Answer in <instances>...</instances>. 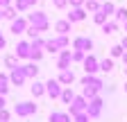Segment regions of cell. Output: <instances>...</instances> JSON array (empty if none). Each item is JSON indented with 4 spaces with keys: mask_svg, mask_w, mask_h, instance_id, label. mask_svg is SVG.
Here are the masks:
<instances>
[{
    "mask_svg": "<svg viewBox=\"0 0 127 122\" xmlns=\"http://www.w3.org/2000/svg\"><path fill=\"white\" fill-rule=\"evenodd\" d=\"M27 25L36 27L39 32H45V29L50 27V23H48V16H45V11H32V14H27Z\"/></svg>",
    "mask_w": 127,
    "mask_h": 122,
    "instance_id": "6da1fadb",
    "label": "cell"
},
{
    "mask_svg": "<svg viewBox=\"0 0 127 122\" xmlns=\"http://www.w3.org/2000/svg\"><path fill=\"white\" fill-rule=\"evenodd\" d=\"M68 45V36L66 34H57V36H52L50 41H45L43 43V48H45V52H59V50H64Z\"/></svg>",
    "mask_w": 127,
    "mask_h": 122,
    "instance_id": "7a4b0ae2",
    "label": "cell"
},
{
    "mask_svg": "<svg viewBox=\"0 0 127 122\" xmlns=\"http://www.w3.org/2000/svg\"><path fill=\"white\" fill-rule=\"evenodd\" d=\"M39 111V106L34 104V102H18L14 106V113L16 115H21V118H27V115H34Z\"/></svg>",
    "mask_w": 127,
    "mask_h": 122,
    "instance_id": "3957f363",
    "label": "cell"
},
{
    "mask_svg": "<svg viewBox=\"0 0 127 122\" xmlns=\"http://www.w3.org/2000/svg\"><path fill=\"white\" fill-rule=\"evenodd\" d=\"M86 104H89V100L86 97H82V95H75L73 97V102H70V115H79V113H86Z\"/></svg>",
    "mask_w": 127,
    "mask_h": 122,
    "instance_id": "277c9868",
    "label": "cell"
},
{
    "mask_svg": "<svg viewBox=\"0 0 127 122\" xmlns=\"http://www.w3.org/2000/svg\"><path fill=\"white\" fill-rule=\"evenodd\" d=\"M7 77H9V84H14L16 88H18V86H23V84H25V79H27V77H25V72H23V66L11 68Z\"/></svg>",
    "mask_w": 127,
    "mask_h": 122,
    "instance_id": "5b68a950",
    "label": "cell"
},
{
    "mask_svg": "<svg viewBox=\"0 0 127 122\" xmlns=\"http://www.w3.org/2000/svg\"><path fill=\"white\" fill-rule=\"evenodd\" d=\"M102 104H104V102H102L98 95H95L93 100H89V104H86V115H89V118H98V115L102 113Z\"/></svg>",
    "mask_w": 127,
    "mask_h": 122,
    "instance_id": "8992f818",
    "label": "cell"
},
{
    "mask_svg": "<svg viewBox=\"0 0 127 122\" xmlns=\"http://www.w3.org/2000/svg\"><path fill=\"white\" fill-rule=\"evenodd\" d=\"M73 50H79V52H91L93 50V41L89 39V36H77L75 41H73Z\"/></svg>",
    "mask_w": 127,
    "mask_h": 122,
    "instance_id": "52a82bcc",
    "label": "cell"
},
{
    "mask_svg": "<svg viewBox=\"0 0 127 122\" xmlns=\"http://www.w3.org/2000/svg\"><path fill=\"white\" fill-rule=\"evenodd\" d=\"M25 29H27V18H23V16H16V18L11 20V27H9V32H11L14 36H18V34H25Z\"/></svg>",
    "mask_w": 127,
    "mask_h": 122,
    "instance_id": "ba28073f",
    "label": "cell"
},
{
    "mask_svg": "<svg viewBox=\"0 0 127 122\" xmlns=\"http://www.w3.org/2000/svg\"><path fill=\"white\" fill-rule=\"evenodd\" d=\"M43 86H45V95H48V97H52V100H59V93H61V84H59L57 79H48Z\"/></svg>",
    "mask_w": 127,
    "mask_h": 122,
    "instance_id": "9c48e42d",
    "label": "cell"
},
{
    "mask_svg": "<svg viewBox=\"0 0 127 122\" xmlns=\"http://www.w3.org/2000/svg\"><path fill=\"white\" fill-rule=\"evenodd\" d=\"M82 63H84V72L86 75H95L98 72V59H95L93 54H84Z\"/></svg>",
    "mask_w": 127,
    "mask_h": 122,
    "instance_id": "30bf717a",
    "label": "cell"
},
{
    "mask_svg": "<svg viewBox=\"0 0 127 122\" xmlns=\"http://www.w3.org/2000/svg\"><path fill=\"white\" fill-rule=\"evenodd\" d=\"M84 18H86V9L84 7H70V14H68L66 20H70V23H82Z\"/></svg>",
    "mask_w": 127,
    "mask_h": 122,
    "instance_id": "8fae6325",
    "label": "cell"
},
{
    "mask_svg": "<svg viewBox=\"0 0 127 122\" xmlns=\"http://www.w3.org/2000/svg\"><path fill=\"white\" fill-rule=\"evenodd\" d=\"M61 54H59V61H57V68L59 70H66V68H70V63H73V59H70V50H59Z\"/></svg>",
    "mask_w": 127,
    "mask_h": 122,
    "instance_id": "7c38bea8",
    "label": "cell"
},
{
    "mask_svg": "<svg viewBox=\"0 0 127 122\" xmlns=\"http://www.w3.org/2000/svg\"><path fill=\"white\" fill-rule=\"evenodd\" d=\"M61 86H70L73 81H75V72L70 70V68H66V70H59V79H57Z\"/></svg>",
    "mask_w": 127,
    "mask_h": 122,
    "instance_id": "4fadbf2b",
    "label": "cell"
},
{
    "mask_svg": "<svg viewBox=\"0 0 127 122\" xmlns=\"http://www.w3.org/2000/svg\"><path fill=\"white\" fill-rule=\"evenodd\" d=\"M82 86H91V88H102L104 84H102V79L100 77H95V75H86V77H82Z\"/></svg>",
    "mask_w": 127,
    "mask_h": 122,
    "instance_id": "5bb4252c",
    "label": "cell"
},
{
    "mask_svg": "<svg viewBox=\"0 0 127 122\" xmlns=\"http://www.w3.org/2000/svg\"><path fill=\"white\" fill-rule=\"evenodd\" d=\"M30 41H21L18 45H16V57L18 59H30Z\"/></svg>",
    "mask_w": 127,
    "mask_h": 122,
    "instance_id": "9a60e30c",
    "label": "cell"
},
{
    "mask_svg": "<svg viewBox=\"0 0 127 122\" xmlns=\"http://www.w3.org/2000/svg\"><path fill=\"white\" fill-rule=\"evenodd\" d=\"M23 72H25V77H27V79H36V75H39L36 61H30V63H25V66H23Z\"/></svg>",
    "mask_w": 127,
    "mask_h": 122,
    "instance_id": "2e32d148",
    "label": "cell"
},
{
    "mask_svg": "<svg viewBox=\"0 0 127 122\" xmlns=\"http://www.w3.org/2000/svg\"><path fill=\"white\" fill-rule=\"evenodd\" d=\"M73 115L66 113V111H52L50 113V122H70Z\"/></svg>",
    "mask_w": 127,
    "mask_h": 122,
    "instance_id": "e0dca14e",
    "label": "cell"
},
{
    "mask_svg": "<svg viewBox=\"0 0 127 122\" xmlns=\"http://www.w3.org/2000/svg\"><path fill=\"white\" fill-rule=\"evenodd\" d=\"M70 25H73L70 20H57V23H55V32H57V34H66V36H68Z\"/></svg>",
    "mask_w": 127,
    "mask_h": 122,
    "instance_id": "ac0fdd59",
    "label": "cell"
},
{
    "mask_svg": "<svg viewBox=\"0 0 127 122\" xmlns=\"http://www.w3.org/2000/svg\"><path fill=\"white\" fill-rule=\"evenodd\" d=\"M36 2H39V0H16L14 9H16V11H27L30 7H34Z\"/></svg>",
    "mask_w": 127,
    "mask_h": 122,
    "instance_id": "d6986e66",
    "label": "cell"
},
{
    "mask_svg": "<svg viewBox=\"0 0 127 122\" xmlns=\"http://www.w3.org/2000/svg\"><path fill=\"white\" fill-rule=\"evenodd\" d=\"M73 97H75V93H73V88H70V86L61 88V93H59V100H61L64 104H70V102H73Z\"/></svg>",
    "mask_w": 127,
    "mask_h": 122,
    "instance_id": "ffe728a7",
    "label": "cell"
},
{
    "mask_svg": "<svg viewBox=\"0 0 127 122\" xmlns=\"http://www.w3.org/2000/svg\"><path fill=\"white\" fill-rule=\"evenodd\" d=\"M30 90H32V95H34V97H41V95H45V86H43L41 81H36V79H34V84L30 86Z\"/></svg>",
    "mask_w": 127,
    "mask_h": 122,
    "instance_id": "44dd1931",
    "label": "cell"
},
{
    "mask_svg": "<svg viewBox=\"0 0 127 122\" xmlns=\"http://www.w3.org/2000/svg\"><path fill=\"white\" fill-rule=\"evenodd\" d=\"M98 70L111 72V70H114V59H102V61H98Z\"/></svg>",
    "mask_w": 127,
    "mask_h": 122,
    "instance_id": "7402d4cb",
    "label": "cell"
},
{
    "mask_svg": "<svg viewBox=\"0 0 127 122\" xmlns=\"http://www.w3.org/2000/svg\"><path fill=\"white\" fill-rule=\"evenodd\" d=\"M9 93V77L5 72H0V95H7Z\"/></svg>",
    "mask_w": 127,
    "mask_h": 122,
    "instance_id": "603a6c76",
    "label": "cell"
},
{
    "mask_svg": "<svg viewBox=\"0 0 127 122\" xmlns=\"http://www.w3.org/2000/svg\"><path fill=\"white\" fill-rule=\"evenodd\" d=\"M18 14H16V9H14V5H7V7H2V18H7V20H14Z\"/></svg>",
    "mask_w": 127,
    "mask_h": 122,
    "instance_id": "cb8c5ba5",
    "label": "cell"
},
{
    "mask_svg": "<svg viewBox=\"0 0 127 122\" xmlns=\"http://www.w3.org/2000/svg\"><path fill=\"white\" fill-rule=\"evenodd\" d=\"M107 18H109V16H107V14H104L102 9L93 11V23H95V25H102V23H107Z\"/></svg>",
    "mask_w": 127,
    "mask_h": 122,
    "instance_id": "d4e9b609",
    "label": "cell"
},
{
    "mask_svg": "<svg viewBox=\"0 0 127 122\" xmlns=\"http://www.w3.org/2000/svg\"><path fill=\"white\" fill-rule=\"evenodd\" d=\"M116 29H118V23H116V20H107V23H102V32H104V34H114Z\"/></svg>",
    "mask_w": 127,
    "mask_h": 122,
    "instance_id": "484cf974",
    "label": "cell"
},
{
    "mask_svg": "<svg viewBox=\"0 0 127 122\" xmlns=\"http://www.w3.org/2000/svg\"><path fill=\"white\" fill-rule=\"evenodd\" d=\"M100 90L98 88H91V86H84V90H82V97H86V100H93L95 95H98Z\"/></svg>",
    "mask_w": 127,
    "mask_h": 122,
    "instance_id": "4316f807",
    "label": "cell"
},
{
    "mask_svg": "<svg viewBox=\"0 0 127 122\" xmlns=\"http://www.w3.org/2000/svg\"><path fill=\"white\" fill-rule=\"evenodd\" d=\"M86 11H98L100 9V2H98V0H84V5H82Z\"/></svg>",
    "mask_w": 127,
    "mask_h": 122,
    "instance_id": "83f0119b",
    "label": "cell"
},
{
    "mask_svg": "<svg viewBox=\"0 0 127 122\" xmlns=\"http://www.w3.org/2000/svg\"><path fill=\"white\" fill-rule=\"evenodd\" d=\"M5 66L11 70V68H16V66H18V57H16V54H7L5 57Z\"/></svg>",
    "mask_w": 127,
    "mask_h": 122,
    "instance_id": "f1b7e54d",
    "label": "cell"
},
{
    "mask_svg": "<svg viewBox=\"0 0 127 122\" xmlns=\"http://www.w3.org/2000/svg\"><path fill=\"white\" fill-rule=\"evenodd\" d=\"M114 16H116V23H123V20L127 18V9H125V7H118V9H114Z\"/></svg>",
    "mask_w": 127,
    "mask_h": 122,
    "instance_id": "f546056e",
    "label": "cell"
},
{
    "mask_svg": "<svg viewBox=\"0 0 127 122\" xmlns=\"http://www.w3.org/2000/svg\"><path fill=\"white\" fill-rule=\"evenodd\" d=\"M100 9L107 14V16H114V9H116V7H114V2H111V0H107V2L100 5Z\"/></svg>",
    "mask_w": 127,
    "mask_h": 122,
    "instance_id": "4dcf8cb0",
    "label": "cell"
},
{
    "mask_svg": "<svg viewBox=\"0 0 127 122\" xmlns=\"http://www.w3.org/2000/svg\"><path fill=\"white\" fill-rule=\"evenodd\" d=\"M43 43H45V41H43L41 36H36V39H32V41H30V48H32V50H41V48H43Z\"/></svg>",
    "mask_w": 127,
    "mask_h": 122,
    "instance_id": "1f68e13d",
    "label": "cell"
},
{
    "mask_svg": "<svg viewBox=\"0 0 127 122\" xmlns=\"http://www.w3.org/2000/svg\"><path fill=\"white\" fill-rule=\"evenodd\" d=\"M25 34L30 36V39H36V36H41V32L36 27H32V25H27V29H25Z\"/></svg>",
    "mask_w": 127,
    "mask_h": 122,
    "instance_id": "d6a6232c",
    "label": "cell"
},
{
    "mask_svg": "<svg viewBox=\"0 0 127 122\" xmlns=\"http://www.w3.org/2000/svg\"><path fill=\"white\" fill-rule=\"evenodd\" d=\"M30 59L32 61H41L43 59V50H30Z\"/></svg>",
    "mask_w": 127,
    "mask_h": 122,
    "instance_id": "836d02e7",
    "label": "cell"
},
{
    "mask_svg": "<svg viewBox=\"0 0 127 122\" xmlns=\"http://www.w3.org/2000/svg\"><path fill=\"white\" fill-rule=\"evenodd\" d=\"M123 52H125V50H123V45H120V43L111 48V57H114V59H116V57H123Z\"/></svg>",
    "mask_w": 127,
    "mask_h": 122,
    "instance_id": "e575fe53",
    "label": "cell"
},
{
    "mask_svg": "<svg viewBox=\"0 0 127 122\" xmlns=\"http://www.w3.org/2000/svg\"><path fill=\"white\" fill-rule=\"evenodd\" d=\"M70 59L75 61V63H79V61L84 59V52H79V50H73V52H70Z\"/></svg>",
    "mask_w": 127,
    "mask_h": 122,
    "instance_id": "d590c367",
    "label": "cell"
},
{
    "mask_svg": "<svg viewBox=\"0 0 127 122\" xmlns=\"http://www.w3.org/2000/svg\"><path fill=\"white\" fill-rule=\"evenodd\" d=\"M9 118H11V113L7 109H0V122H9Z\"/></svg>",
    "mask_w": 127,
    "mask_h": 122,
    "instance_id": "8d00e7d4",
    "label": "cell"
},
{
    "mask_svg": "<svg viewBox=\"0 0 127 122\" xmlns=\"http://www.w3.org/2000/svg\"><path fill=\"white\" fill-rule=\"evenodd\" d=\"M52 5H55L57 9H66V7H68V0H52Z\"/></svg>",
    "mask_w": 127,
    "mask_h": 122,
    "instance_id": "74e56055",
    "label": "cell"
},
{
    "mask_svg": "<svg viewBox=\"0 0 127 122\" xmlns=\"http://www.w3.org/2000/svg\"><path fill=\"white\" fill-rule=\"evenodd\" d=\"M73 120H75V122H89L91 118H89L86 113H79V115H73Z\"/></svg>",
    "mask_w": 127,
    "mask_h": 122,
    "instance_id": "f35d334b",
    "label": "cell"
},
{
    "mask_svg": "<svg viewBox=\"0 0 127 122\" xmlns=\"http://www.w3.org/2000/svg\"><path fill=\"white\" fill-rule=\"evenodd\" d=\"M68 5H70V7H82L84 0H68Z\"/></svg>",
    "mask_w": 127,
    "mask_h": 122,
    "instance_id": "ab89813d",
    "label": "cell"
},
{
    "mask_svg": "<svg viewBox=\"0 0 127 122\" xmlns=\"http://www.w3.org/2000/svg\"><path fill=\"white\" fill-rule=\"evenodd\" d=\"M5 45H7V41H5V36H2V32H0V50H5Z\"/></svg>",
    "mask_w": 127,
    "mask_h": 122,
    "instance_id": "60d3db41",
    "label": "cell"
},
{
    "mask_svg": "<svg viewBox=\"0 0 127 122\" xmlns=\"http://www.w3.org/2000/svg\"><path fill=\"white\" fill-rule=\"evenodd\" d=\"M7 106V102H5V95H0V109H5Z\"/></svg>",
    "mask_w": 127,
    "mask_h": 122,
    "instance_id": "b9f144b4",
    "label": "cell"
},
{
    "mask_svg": "<svg viewBox=\"0 0 127 122\" xmlns=\"http://www.w3.org/2000/svg\"><path fill=\"white\" fill-rule=\"evenodd\" d=\"M7 5H11V0H0V7H7Z\"/></svg>",
    "mask_w": 127,
    "mask_h": 122,
    "instance_id": "7bdbcfd3",
    "label": "cell"
},
{
    "mask_svg": "<svg viewBox=\"0 0 127 122\" xmlns=\"http://www.w3.org/2000/svg\"><path fill=\"white\" fill-rule=\"evenodd\" d=\"M120 45H123V50H127V36H125V39L120 41Z\"/></svg>",
    "mask_w": 127,
    "mask_h": 122,
    "instance_id": "ee69618b",
    "label": "cell"
},
{
    "mask_svg": "<svg viewBox=\"0 0 127 122\" xmlns=\"http://www.w3.org/2000/svg\"><path fill=\"white\" fill-rule=\"evenodd\" d=\"M123 61H125V63H127V50L123 52Z\"/></svg>",
    "mask_w": 127,
    "mask_h": 122,
    "instance_id": "f6af8a7d",
    "label": "cell"
},
{
    "mask_svg": "<svg viewBox=\"0 0 127 122\" xmlns=\"http://www.w3.org/2000/svg\"><path fill=\"white\" fill-rule=\"evenodd\" d=\"M0 20H2V7H0Z\"/></svg>",
    "mask_w": 127,
    "mask_h": 122,
    "instance_id": "bcb514c9",
    "label": "cell"
},
{
    "mask_svg": "<svg viewBox=\"0 0 127 122\" xmlns=\"http://www.w3.org/2000/svg\"><path fill=\"white\" fill-rule=\"evenodd\" d=\"M123 23H125V29H127V18H125V20H123Z\"/></svg>",
    "mask_w": 127,
    "mask_h": 122,
    "instance_id": "7dc6e473",
    "label": "cell"
},
{
    "mask_svg": "<svg viewBox=\"0 0 127 122\" xmlns=\"http://www.w3.org/2000/svg\"><path fill=\"white\" fill-rule=\"evenodd\" d=\"M125 93H127V84H125Z\"/></svg>",
    "mask_w": 127,
    "mask_h": 122,
    "instance_id": "c3c4849f",
    "label": "cell"
},
{
    "mask_svg": "<svg viewBox=\"0 0 127 122\" xmlns=\"http://www.w3.org/2000/svg\"><path fill=\"white\" fill-rule=\"evenodd\" d=\"M125 75H127V68H125Z\"/></svg>",
    "mask_w": 127,
    "mask_h": 122,
    "instance_id": "681fc988",
    "label": "cell"
}]
</instances>
